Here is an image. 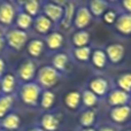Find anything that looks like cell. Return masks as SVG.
<instances>
[{
    "label": "cell",
    "instance_id": "40",
    "mask_svg": "<svg viewBox=\"0 0 131 131\" xmlns=\"http://www.w3.org/2000/svg\"><path fill=\"white\" fill-rule=\"evenodd\" d=\"M0 131H8V130H4V129H0Z\"/></svg>",
    "mask_w": 131,
    "mask_h": 131
},
{
    "label": "cell",
    "instance_id": "14",
    "mask_svg": "<svg viewBox=\"0 0 131 131\" xmlns=\"http://www.w3.org/2000/svg\"><path fill=\"white\" fill-rule=\"evenodd\" d=\"M16 85H17V79H16L15 75L13 74H9V72L5 74L0 78V91H1V94L5 95L14 94Z\"/></svg>",
    "mask_w": 131,
    "mask_h": 131
},
{
    "label": "cell",
    "instance_id": "7",
    "mask_svg": "<svg viewBox=\"0 0 131 131\" xmlns=\"http://www.w3.org/2000/svg\"><path fill=\"white\" fill-rule=\"evenodd\" d=\"M37 70L38 69H37V66L35 63V61L28 59L18 66L16 74H17V77L22 82H24V83H30V82H32L36 78Z\"/></svg>",
    "mask_w": 131,
    "mask_h": 131
},
{
    "label": "cell",
    "instance_id": "27",
    "mask_svg": "<svg viewBox=\"0 0 131 131\" xmlns=\"http://www.w3.org/2000/svg\"><path fill=\"white\" fill-rule=\"evenodd\" d=\"M97 122V113L93 109H86L79 115V124L82 128H92Z\"/></svg>",
    "mask_w": 131,
    "mask_h": 131
},
{
    "label": "cell",
    "instance_id": "42",
    "mask_svg": "<svg viewBox=\"0 0 131 131\" xmlns=\"http://www.w3.org/2000/svg\"><path fill=\"white\" fill-rule=\"evenodd\" d=\"M127 131H131V129H130V130H127Z\"/></svg>",
    "mask_w": 131,
    "mask_h": 131
},
{
    "label": "cell",
    "instance_id": "24",
    "mask_svg": "<svg viewBox=\"0 0 131 131\" xmlns=\"http://www.w3.org/2000/svg\"><path fill=\"white\" fill-rule=\"evenodd\" d=\"M91 36L88 30H77L71 36V43L74 47H85L89 46Z\"/></svg>",
    "mask_w": 131,
    "mask_h": 131
},
{
    "label": "cell",
    "instance_id": "39",
    "mask_svg": "<svg viewBox=\"0 0 131 131\" xmlns=\"http://www.w3.org/2000/svg\"><path fill=\"white\" fill-rule=\"evenodd\" d=\"M81 131H97V130L92 127V128H82Z\"/></svg>",
    "mask_w": 131,
    "mask_h": 131
},
{
    "label": "cell",
    "instance_id": "18",
    "mask_svg": "<svg viewBox=\"0 0 131 131\" xmlns=\"http://www.w3.org/2000/svg\"><path fill=\"white\" fill-rule=\"evenodd\" d=\"M60 127V120L55 114L45 113L40 118V128L45 131H57Z\"/></svg>",
    "mask_w": 131,
    "mask_h": 131
},
{
    "label": "cell",
    "instance_id": "32",
    "mask_svg": "<svg viewBox=\"0 0 131 131\" xmlns=\"http://www.w3.org/2000/svg\"><path fill=\"white\" fill-rule=\"evenodd\" d=\"M116 85L120 90L127 93H131V72H123L118 75L116 79Z\"/></svg>",
    "mask_w": 131,
    "mask_h": 131
},
{
    "label": "cell",
    "instance_id": "43",
    "mask_svg": "<svg viewBox=\"0 0 131 131\" xmlns=\"http://www.w3.org/2000/svg\"><path fill=\"white\" fill-rule=\"evenodd\" d=\"M130 95H131V94H130Z\"/></svg>",
    "mask_w": 131,
    "mask_h": 131
},
{
    "label": "cell",
    "instance_id": "6",
    "mask_svg": "<svg viewBox=\"0 0 131 131\" xmlns=\"http://www.w3.org/2000/svg\"><path fill=\"white\" fill-rule=\"evenodd\" d=\"M92 20H93V16L90 13V10H89L88 6L82 5V6L76 7L72 25L77 30H86V28L92 23Z\"/></svg>",
    "mask_w": 131,
    "mask_h": 131
},
{
    "label": "cell",
    "instance_id": "11",
    "mask_svg": "<svg viewBox=\"0 0 131 131\" xmlns=\"http://www.w3.org/2000/svg\"><path fill=\"white\" fill-rule=\"evenodd\" d=\"M131 116V106L125 105V106L120 107H113L109 111V117L116 124H123L128 122Z\"/></svg>",
    "mask_w": 131,
    "mask_h": 131
},
{
    "label": "cell",
    "instance_id": "5",
    "mask_svg": "<svg viewBox=\"0 0 131 131\" xmlns=\"http://www.w3.org/2000/svg\"><path fill=\"white\" fill-rule=\"evenodd\" d=\"M17 9L14 2L12 1H0V25L10 27L15 23V18L17 15Z\"/></svg>",
    "mask_w": 131,
    "mask_h": 131
},
{
    "label": "cell",
    "instance_id": "36",
    "mask_svg": "<svg viewBox=\"0 0 131 131\" xmlns=\"http://www.w3.org/2000/svg\"><path fill=\"white\" fill-rule=\"evenodd\" d=\"M5 45H6V41H5V35L2 32V30L0 29V53L4 51Z\"/></svg>",
    "mask_w": 131,
    "mask_h": 131
},
{
    "label": "cell",
    "instance_id": "10",
    "mask_svg": "<svg viewBox=\"0 0 131 131\" xmlns=\"http://www.w3.org/2000/svg\"><path fill=\"white\" fill-rule=\"evenodd\" d=\"M89 90L93 92L98 98L105 97L109 92V82L105 77H94L89 82Z\"/></svg>",
    "mask_w": 131,
    "mask_h": 131
},
{
    "label": "cell",
    "instance_id": "22",
    "mask_svg": "<svg viewBox=\"0 0 131 131\" xmlns=\"http://www.w3.org/2000/svg\"><path fill=\"white\" fill-rule=\"evenodd\" d=\"M14 104H15V97H14V94L0 95V121L6 115H8L9 113L13 112Z\"/></svg>",
    "mask_w": 131,
    "mask_h": 131
},
{
    "label": "cell",
    "instance_id": "37",
    "mask_svg": "<svg viewBox=\"0 0 131 131\" xmlns=\"http://www.w3.org/2000/svg\"><path fill=\"white\" fill-rule=\"evenodd\" d=\"M98 131H116V130H115V128L109 127V125H102L101 128H99Z\"/></svg>",
    "mask_w": 131,
    "mask_h": 131
},
{
    "label": "cell",
    "instance_id": "13",
    "mask_svg": "<svg viewBox=\"0 0 131 131\" xmlns=\"http://www.w3.org/2000/svg\"><path fill=\"white\" fill-rule=\"evenodd\" d=\"M75 12H76V5L72 1H67L63 6V16L62 20L60 21V28L63 30L70 29L72 25V21H74Z\"/></svg>",
    "mask_w": 131,
    "mask_h": 131
},
{
    "label": "cell",
    "instance_id": "28",
    "mask_svg": "<svg viewBox=\"0 0 131 131\" xmlns=\"http://www.w3.org/2000/svg\"><path fill=\"white\" fill-rule=\"evenodd\" d=\"M55 93L52 92L51 90H43L40 94V99H39V105L45 111H50L55 104Z\"/></svg>",
    "mask_w": 131,
    "mask_h": 131
},
{
    "label": "cell",
    "instance_id": "33",
    "mask_svg": "<svg viewBox=\"0 0 131 131\" xmlns=\"http://www.w3.org/2000/svg\"><path fill=\"white\" fill-rule=\"evenodd\" d=\"M117 17H118L117 13H116L114 9H111V8H109L108 10H106V13L102 15V20H104V22L106 23V24H108V25L115 24Z\"/></svg>",
    "mask_w": 131,
    "mask_h": 131
},
{
    "label": "cell",
    "instance_id": "25",
    "mask_svg": "<svg viewBox=\"0 0 131 131\" xmlns=\"http://www.w3.org/2000/svg\"><path fill=\"white\" fill-rule=\"evenodd\" d=\"M34 24V17L28 15L24 12H18L15 18V25L17 29L23 30V31H28Z\"/></svg>",
    "mask_w": 131,
    "mask_h": 131
},
{
    "label": "cell",
    "instance_id": "1",
    "mask_svg": "<svg viewBox=\"0 0 131 131\" xmlns=\"http://www.w3.org/2000/svg\"><path fill=\"white\" fill-rule=\"evenodd\" d=\"M61 79V74L52 66H43L37 70L36 75V83L40 86L41 89L45 90H51L54 88Z\"/></svg>",
    "mask_w": 131,
    "mask_h": 131
},
{
    "label": "cell",
    "instance_id": "2",
    "mask_svg": "<svg viewBox=\"0 0 131 131\" xmlns=\"http://www.w3.org/2000/svg\"><path fill=\"white\" fill-rule=\"evenodd\" d=\"M18 92L23 104L29 107H36L39 105V99L43 89L35 82H30V83H23Z\"/></svg>",
    "mask_w": 131,
    "mask_h": 131
},
{
    "label": "cell",
    "instance_id": "9",
    "mask_svg": "<svg viewBox=\"0 0 131 131\" xmlns=\"http://www.w3.org/2000/svg\"><path fill=\"white\" fill-rule=\"evenodd\" d=\"M105 53H106L107 59L111 63L118 64L120 62L123 61L125 57V48L120 43H112L106 46Z\"/></svg>",
    "mask_w": 131,
    "mask_h": 131
},
{
    "label": "cell",
    "instance_id": "4",
    "mask_svg": "<svg viewBox=\"0 0 131 131\" xmlns=\"http://www.w3.org/2000/svg\"><path fill=\"white\" fill-rule=\"evenodd\" d=\"M66 2L58 1H47L44 2L41 6V14L45 15L53 23H60L63 16V6Z\"/></svg>",
    "mask_w": 131,
    "mask_h": 131
},
{
    "label": "cell",
    "instance_id": "31",
    "mask_svg": "<svg viewBox=\"0 0 131 131\" xmlns=\"http://www.w3.org/2000/svg\"><path fill=\"white\" fill-rule=\"evenodd\" d=\"M68 62H69V58H68V55L66 54V53H57V54L52 58V64L51 66L61 74L62 71L66 70V68H67V66H68Z\"/></svg>",
    "mask_w": 131,
    "mask_h": 131
},
{
    "label": "cell",
    "instance_id": "20",
    "mask_svg": "<svg viewBox=\"0 0 131 131\" xmlns=\"http://www.w3.org/2000/svg\"><path fill=\"white\" fill-rule=\"evenodd\" d=\"M25 47H27L28 54H29L31 58H39L44 52L45 43H44L43 39L35 38V39H31V40L28 41Z\"/></svg>",
    "mask_w": 131,
    "mask_h": 131
},
{
    "label": "cell",
    "instance_id": "23",
    "mask_svg": "<svg viewBox=\"0 0 131 131\" xmlns=\"http://www.w3.org/2000/svg\"><path fill=\"white\" fill-rule=\"evenodd\" d=\"M63 104L70 111H76L82 104L81 93L78 91H69L63 98Z\"/></svg>",
    "mask_w": 131,
    "mask_h": 131
},
{
    "label": "cell",
    "instance_id": "34",
    "mask_svg": "<svg viewBox=\"0 0 131 131\" xmlns=\"http://www.w3.org/2000/svg\"><path fill=\"white\" fill-rule=\"evenodd\" d=\"M121 7L124 9V13L131 14V0H123L121 2Z\"/></svg>",
    "mask_w": 131,
    "mask_h": 131
},
{
    "label": "cell",
    "instance_id": "16",
    "mask_svg": "<svg viewBox=\"0 0 131 131\" xmlns=\"http://www.w3.org/2000/svg\"><path fill=\"white\" fill-rule=\"evenodd\" d=\"M0 127L4 130L17 131L21 127V117L17 113L12 112L0 121Z\"/></svg>",
    "mask_w": 131,
    "mask_h": 131
},
{
    "label": "cell",
    "instance_id": "19",
    "mask_svg": "<svg viewBox=\"0 0 131 131\" xmlns=\"http://www.w3.org/2000/svg\"><path fill=\"white\" fill-rule=\"evenodd\" d=\"M88 8L93 17H102L106 10L109 9V2L106 0H91L88 4Z\"/></svg>",
    "mask_w": 131,
    "mask_h": 131
},
{
    "label": "cell",
    "instance_id": "21",
    "mask_svg": "<svg viewBox=\"0 0 131 131\" xmlns=\"http://www.w3.org/2000/svg\"><path fill=\"white\" fill-rule=\"evenodd\" d=\"M90 60H91V62H92V66L97 70L105 69L107 66V62H108L106 53H105V51L101 50V48H97V50L92 51Z\"/></svg>",
    "mask_w": 131,
    "mask_h": 131
},
{
    "label": "cell",
    "instance_id": "26",
    "mask_svg": "<svg viewBox=\"0 0 131 131\" xmlns=\"http://www.w3.org/2000/svg\"><path fill=\"white\" fill-rule=\"evenodd\" d=\"M41 4L37 0H27V1L22 2V12L27 13L31 17H36L40 14Z\"/></svg>",
    "mask_w": 131,
    "mask_h": 131
},
{
    "label": "cell",
    "instance_id": "3",
    "mask_svg": "<svg viewBox=\"0 0 131 131\" xmlns=\"http://www.w3.org/2000/svg\"><path fill=\"white\" fill-rule=\"evenodd\" d=\"M5 41L6 45L13 51H21L25 47L29 41V36L27 31L20 30L17 28H10L5 32Z\"/></svg>",
    "mask_w": 131,
    "mask_h": 131
},
{
    "label": "cell",
    "instance_id": "15",
    "mask_svg": "<svg viewBox=\"0 0 131 131\" xmlns=\"http://www.w3.org/2000/svg\"><path fill=\"white\" fill-rule=\"evenodd\" d=\"M114 27L116 31L122 36H131V14L123 13L118 15Z\"/></svg>",
    "mask_w": 131,
    "mask_h": 131
},
{
    "label": "cell",
    "instance_id": "8",
    "mask_svg": "<svg viewBox=\"0 0 131 131\" xmlns=\"http://www.w3.org/2000/svg\"><path fill=\"white\" fill-rule=\"evenodd\" d=\"M107 97V104L113 108V107H120L129 105L131 100L130 93H127L124 91L120 90V89H114V90L109 91Z\"/></svg>",
    "mask_w": 131,
    "mask_h": 131
},
{
    "label": "cell",
    "instance_id": "12",
    "mask_svg": "<svg viewBox=\"0 0 131 131\" xmlns=\"http://www.w3.org/2000/svg\"><path fill=\"white\" fill-rule=\"evenodd\" d=\"M32 27H34L35 31H36L37 34L46 35V36H47L48 34L52 32L54 23L40 13L38 16H36V17L34 18V24H32Z\"/></svg>",
    "mask_w": 131,
    "mask_h": 131
},
{
    "label": "cell",
    "instance_id": "30",
    "mask_svg": "<svg viewBox=\"0 0 131 131\" xmlns=\"http://www.w3.org/2000/svg\"><path fill=\"white\" fill-rule=\"evenodd\" d=\"M91 54H92V48L90 46H85V47H74L72 50V55H74L75 60L78 62H88L91 59Z\"/></svg>",
    "mask_w": 131,
    "mask_h": 131
},
{
    "label": "cell",
    "instance_id": "29",
    "mask_svg": "<svg viewBox=\"0 0 131 131\" xmlns=\"http://www.w3.org/2000/svg\"><path fill=\"white\" fill-rule=\"evenodd\" d=\"M81 98H82V104H83L84 107H86L88 109H92L93 107L97 106L98 101H99V98H98L93 92H91L89 89H85V90L82 91Z\"/></svg>",
    "mask_w": 131,
    "mask_h": 131
},
{
    "label": "cell",
    "instance_id": "17",
    "mask_svg": "<svg viewBox=\"0 0 131 131\" xmlns=\"http://www.w3.org/2000/svg\"><path fill=\"white\" fill-rule=\"evenodd\" d=\"M45 46H47V48L50 51H58L63 46L64 43V37L60 31H52L51 34H48L45 38Z\"/></svg>",
    "mask_w": 131,
    "mask_h": 131
},
{
    "label": "cell",
    "instance_id": "41",
    "mask_svg": "<svg viewBox=\"0 0 131 131\" xmlns=\"http://www.w3.org/2000/svg\"><path fill=\"white\" fill-rule=\"evenodd\" d=\"M0 95H1V91H0Z\"/></svg>",
    "mask_w": 131,
    "mask_h": 131
},
{
    "label": "cell",
    "instance_id": "38",
    "mask_svg": "<svg viewBox=\"0 0 131 131\" xmlns=\"http://www.w3.org/2000/svg\"><path fill=\"white\" fill-rule=\"evenodd\" d=\"M27 131H45V130L41 129L40 127H34V128H31V129H29V130H27Z\"/></svg>",
    "mask_w": 131,
    "mask_h": 131
},
{
    "label": "cell",
    "instance_id": "35",
    "mask_svg": "<svg viewBox=\"0 0 131 131\" xmlns=\"http://www.w3.org/2000/svg\"><path fill=\"white\" fill-rule=\"evenodd\" d=\"M5 71H6V61L0 57V78L5 75Z\"/></svg>",
    "mask_w": 131,
    "mask_h": 131
}]
</instances>
